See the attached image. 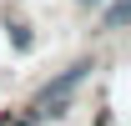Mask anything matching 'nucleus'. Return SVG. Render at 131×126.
Listing matches in <instances>:
<instances>
[{
	"mask_svg": "<svg viewBox=\"0 0 131 126\" xmlns=\"http://www.w3.org/2000/svg\"><path fill=\"white\" fill-rule=\"evenodd\" d=\"M86 76H91V61H76L71 71H61V76L50 81L46 91L35 96V106H30V116H35V121H40V116H61V111H66V101H71V91H76V86H81Z\"/></svg>",
	"mask_w": 131,
	"mask_h": 126,
	"instance_id": "1",
	"label": "nucleus"
},
{
	"mask_svg": "<svg viewBox=\"0 0 131 126\" xmlns=\"http://www.w3.org/2000/svg\"><path fill=\"white\" fill-rule=\"evenodd\" d=\"M126 20H131V0H116V5H111V15H106V25L116 30V25H126Z\"/></svg>",
	"mask_w": 131,
	"mask_h": 126,
	"instance_id": "2",
	"label": "nucleus"
},
{
	"mask_svg": "<svg viewBox=\"0 0 131 126\" xmlns=\"http://www.w3.org/2000/svg\"><path fill=\"white\" fill-rule=\"evenodd\" d=\"M10 40H15V50H30V35H25V25H10Z\"/></svg>",
	"mask_w": 131,
	"mask_h": 126,
	"instance_id": "3",
	"label": "nucleus"
},
{
	"mask_svg": "<svg viewBox=\"0 0 131 126\" xmlns=\"http://www.w3.org/2000/svg\"><path fill=\"white\" fill-rule=\"evenodd\" d=\"M0 126H35V116L25 111V116H0Z\"/></svg>",
	"mask_w": 131,
	"mask_h": 126,
	"instance_id": "4",
	"label": "nucleus"
},
{
	"mask_svg": "<svg viewBox=\"0 0 131 126\" xmlns=\"http://www.w3.org/2000/svg\"><path fill=\"white\" fill-rule=\"evenodd\" d=\"M86 5H101V0H86Z\"/></svg>",
	"mask_w": 131,
	"mask_h": 126,
	"instance_id": "5",
	"label": "nucleus"
}]
</instances>
